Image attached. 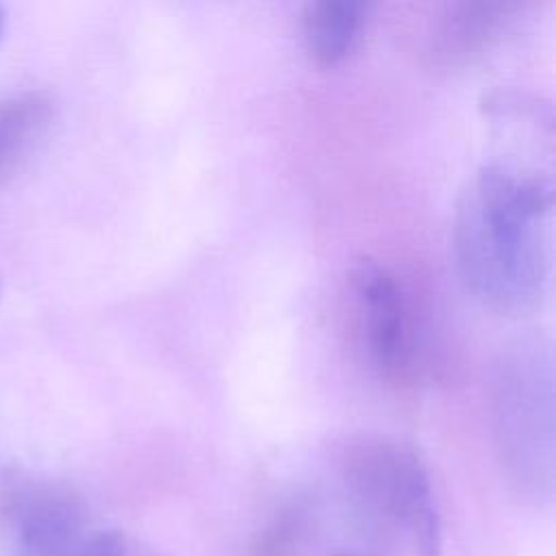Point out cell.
<instances>
[{
	"mask_svg": "<svg viewBox=\"0 0 556 556\" xmlns=\"http://www.w3.org/2000/svg\"><path fill=\"white\" fill-rule=\"evenodd\" d=\"M554 178L484 161L458 195L452 241L469 291L502 313L534 308L552 271Z\"/></svg>",
	"mask_w": 556,
	"mask_h": 556,
	"instance_id": "obj_1",
	"label": "cell"
},
{
	"mask_svg": "<svg viewBox=\"0 0 556 556\" xmlns=\"http://www.w3.org/2000/svg\"><path fill=\"white\" fill-rule=\"evenodd\" d=\"M552 350L539 334L508 341L493 363L491 413L497 454L513 489L532 502L554 491Z\"/></svg>",
	"mask_w": 556,
	"mask_h": 556,
	"instance_id": "obj_2",
	"label": "cell"
},
{
	"mask_svg": "<svg viewBox=\"0 0 556 556\" xmlns=\"http://www.w3.org/2000/svg\"><path fill=\"white\" fill-rule=\"evenodd\" d=\"M343 486L354 508L374 526L410 543L419 556H439L441 517L430 473L404 441L365 437L341 460Z\"/></svg>",
	"mask_w": 556,
	"mask_h": 556,
	"instance_id": "obj_3",
	"label": "cell"
},
{
	"mask_svg": "<svg viewBox=\"0 0 556 556\" xmlns=\"http://www.w3.org/2000/svg\"><path fill=\"white\" fill-rule=\"evenodd\" d=\"M348 293L369 369L391 387H408L417 371V330L404 285L378 258L358 256L348 269Z\"/></svg>",
	"mask_w": 556,
	"mask_h": 556,
	"instance_id": "obj_4",
	"label": "cell"
},
{
	"mask_svg": "<svg viewBox=\"0 0 556 556\" xmlns=\"http://www.w3.org/2000/svg\"><path fill=\"white\" fill-rule=\"evenodd\" d=\"M517 4L452 2L428 26V54L439 63H463L478 54L506 26Z\"/></svg>",
	"mask_w": 556,
	"mask_h": 556,
	"instance_id": "obj_5",
	"label": "cell"
},
{
	"mask_svg": "<svg viewBox=\"0 0 556 556\" xmlns=\"http://www.w3.org/2000/svg\"><path fill=\"white\" fill-rule=\"evenodd\" d=\"M369 4L363 0H311L302 9V39L319 65L343 61L356 46L367 22Z\"/></svg>",
	"mask_w": 556,
	"mask_h": 556,
	"instance_id": "obj_6",
	"label": "cell"
},
{
	"mask_svg": "<svg viewBox=\"0 0 556 556\" xmlns=\"http://www.w3.org/2000/svg\"><path fill=\"white\" fill-rule=\"evenodd\" d=\"M54 104L43 91L0 100V180L11 176L37 148L52 122Z\"/></svg>",
	"mask_w": 556,
	"mask_h": 556,
	"instance_id": "obj_7",
	"label": "cell"
},
{
	"mask_svg": "<svg viewBox=\"0 0 556 556\" xmlns=\"http://www.w3.org/2000/svg\"><path fill=\"white\" fill-rule=\"evenodd\" d=\"M83 556H165L150 543L135 539L122 530L96 528L83 549Z\"/></svg>",
	"mask_w": 556,
	"mask_h": 556,
	"instance_id": "obj_8",
	"label": "cell"
},
{
	"mask_svg": "<svg viewBox=\"0 0 556 556\" xmlns=\"http://www.w3.org/2000/svg\"><path fill=\"white\" fill-rule=\"evenodd\" d=\"M337 556H358V554H348V552H343V554H337Z\"/></svg>",
	"mask_w": 556,
	"mask_h": 556,
	"instance_id": "obj_9",
	"label": "cell"
},
{
	"mask_svg": "<svg viewBox=\"0 0 556 556\" xmlns=\"http://www.w3.org/2000/svg\"><path fill=\"white\" fill-rule=\"evenodd\" d=\"M0 30H2V13H0Z\"/></svg>",
	"mask_w": 556,
	"mask_h": 556,
	"instance_id": "obj_10",
	"label": "cell"
}]
</instances>
